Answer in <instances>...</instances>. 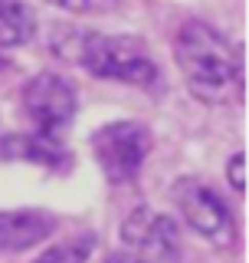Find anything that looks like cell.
Here are the masks:
<instances>
[{
	"mask_svg": "<svg viewBox=\"0 0 249 263\" xmlns=\"http://www.w3.org/2000/svg\"><path fill=\"white\" fill-rule=\"evenodd\" d=\"M174 63L187 89L210 105L233 102L243 92V56L203 20H187L174 33Z\"/></svg>",
	"mask_w": 249,
	"mask_h": 263,
	"instance_id": "6da1fadb",
	"label": "cell"
},
{
	"mask_svg": "<svg viewBox=\"0 0 249 263\" xmlns=\"http://www.w3.org/2000/svg\"><path fill=\"white\" fill-rule=\"evenodd\" d=\"M72 40L76 43L69 46V53L95 79H112V82L141 86V89H151L161 79L151 46L141 36H128V33H115V36H109V33H76Z\"/></svg>",
	"mask_w": 249,
	"mask_h": 263,
	"instance_id": "7a4b0ae2",
	"label": "cell"
},
{
	"mask_svg": "<svg viewBox=\"0 0 249 263\" xmlns=\"http://www.w3.org/2000/svg\"><path fill=\"white\" fill-rule=\"evenodd\" d=\"M151 148L154 135L138 119L105 122L89 135V152H92L98 171L105 175L109 184H131L141 175Z\"/></svg>",
	"mask_w": 249,
	"mask_h": 263,
	"instance_id": "3957f363",
	"label": "cell"
},
{
	"mask_svg": "<svg viewBox=\"0 0 249 263\" xmlns=\"http://www.w3.org/2000/svg\"><path fill=\"white\" fill-rule=\"evenodd\" d=\"M23 115L30 119V125L43 135H59V132L76 119L79 112V96L66 76L59 72H36L23 82L20 92Z\"/></svg>",
	"mask_w": 249,
	"mask_h": 263,
	"instance_id": "277c9868",
	"label": "cell"
},
{
	"mask_svg": "<svg viewBox=\"0 0 249 263\" xmlns=\"http://www.w3.org/2000/svg\"><path fill=\"white\" fill-rule=\"evenodd\" d=\"M174 204H177L180 217L187 220L203 240L230 247L236 240V217L230 211V204L213 191L210 184L197 178H177L174 184Z\"/></svg>",
	"mask_w": 249,
	"mask_h": 263,
	"instance_id": "5b68a950",
	"label": "cell"
},
{
	"mask_svg": "<svg viewBox=\"0 0 249 263\" xmlns=\"http://www.w3.org/2000/svg\"><path fill=\"white\" fill-rule=\"evenodd\" d=\"M121 240L141 263H180V227L171 214L135 208L121 224Z\"/></svg>",
	"mask_w": 249,
	"mask_h": 263,
	"instance_id": "8992f818",
	"label": "cell"
},
{
	"mask_svg": "<svg viewBox=\"0 0 249 263\" xmlns=\"http://www.w3.org/2000/svg\"><path fill=\"white\" fill-rule=\"evenodd\" d=\"M59 227V217L46 208L0 211V253H20L43 243Z\"/></svg>",
	"mask_w": 249,
	"mask_h": 263,
	"instance_id": "52a82bcc",
	"label": "cell"
},
{
	"mask_svg": "<svg viewBox=\"0 0 249 263\" xmlns=\"http://www.w3.org/2000/svg\"><path fill=\"white\" fill-rule=\"evenodd\" d=\"M0 152L16 161H33L49 171H66L72 164L69 148L59 142V135H43V132H23V135H7L0 142Z\"/></svg>",
	"mask_w": 249,
	"mask_h": 263,
	"instance_id": "ba28073f",
	"label": "cell"
},
{
	"mask_svg": "<svg viewBox=\"0 0 249 263\" xmlns=\"http://www.w3.org/2000/svg\"><path fill=\"white\" fill-rule=\"evenodd\" d=\"M39 20L27 0H4L0 4V49H16L36 40Z\"/></svg>",
	"mask_w": 249,
	"mask_h": 263,
	"instance_id": "9c48e42d",
	"label": "cell"
},
{
	"mask_svg": "<svg viewBox=\"0 0 249 263\" xmlns=\"http://www.w3.org/2000/svg\"><path fill=\"white\" fill-rule=\"evenodd\" d=\"M92 250H95V237L92 234H76V237H66V240L53 243L33 263H89Z\"/></svg>",
	"mask_w": 249,
	"mask_h": 263,
	"instance_id": "30bf717a",
	"label": "cell"
},
{
	"mask_svg": "<svg viewBox=\"0 0 249 263\" xmlns=\"http://www.w3.org/2000/svg\"><path fill=\"white\" fill-rule=\"evenodd\" d=\"M49 4L66 13H76V16H98V13L115 10L121 0H49Z\"/></svg>",
	"mask_w": 249,
	"mask_h": 263,
	"instance_id": "8fae6325",
	"label": "cell"
},
{
	"mask_svg": "<svg viewBox=\"0 0 249 263\" xmlns=\"http://www.w3.org/2000/svg\"><path fill=\"white\" fill-rule=\"evenodd\" d=\"M246 181H249V171H246V152L230 155V161H226V184L233 187L236 194H246Z\"/></svg>",
	"mask_w": 249,
	"mask_h": 263,
	"instance_id": "7c38bea8",
	"label": "cell"
},
{
	"mask_svg": "<svg viewBox=\"0 0 249 263\" xmlns=\"http://www.w3.org/2000/svg\"><path fill=\"white\" fill-rule=\"evenodd\" d=\"M105 263H141L135 253H128V250H121V253H109L105 257Z\"/></svg>",
	"mask_w": 249,
	"mask_h": 263,
	"instance_id": "4fadbf2b",
	"label": "cell"
},
{
	"mask_svg": "<svg viewBox=\"0 0 249 263\" xmlns=\"http://www.w3.org/2000/svg\"><path fill=\"white\" fill-rule=\"evenodd\" d=\"M0 4H4V0H0Z\"/></svg>",
	"mask_w": 249,
	"mask_h": 263,
	"instance_id": "5bb4252c",
	"label": "cell"
}]
</instances>
